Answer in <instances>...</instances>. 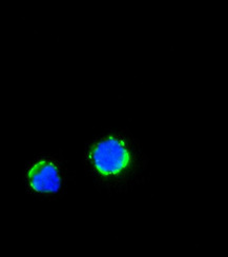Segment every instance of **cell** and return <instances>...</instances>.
Returning <instances> with one entry per match:
<instances>
[{
    "instance_id": "1",
    "label": "cell",
    "mask_w": 228,
    "mask_h": 257,
    "mask_svg": "<svg viewBox=\"0 0 228 257\" xmlns=\"http://www.w3.org/2000/svg\"><path fill=\"white\" fill-rule=\"evenodd\" d=\"M81 164L93 187L110 197L128 194L149 180V157L128 127H105L89 138Z\"/></svg>"
},
{
    "instance_id": "2",
    "label": "cell",
    "mask_w": 228,
    "mask_h": 257,
    "mask_svg": "<svg viewBox=\"0 0 228 257\" xmlns=\"http://www.w3.org/2000/svg\"><path fill=\"white\" fill-rule=\"evenodd\" d=\"M76 171L63 150L42 151L33 155L21 173L26 194L41 202H55L64 198L74 184Z\"/></svg>"
}]
</instances>
